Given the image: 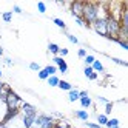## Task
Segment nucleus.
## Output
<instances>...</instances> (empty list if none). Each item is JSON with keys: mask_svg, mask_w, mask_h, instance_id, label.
<instances>
[{"mask_svg": "<svg viewBox=\"0 0 128 128\" xmlns=\"http://www.w3.org/2000/svg\"><path fill=\"white\" fill-rule=\"evenodd\" d=\"M94 60H96V57H94V56H91V54H88V56L84 59V62H85V66H91Z\"/></svg>", "mask_w": 128, "mask_h": 128, "instance_id": "22", "label": "nucleus"}, {"mask_svg": "<svg viewBox=\"0 0 128 128\" xmlns=\"http://www.w3.org/2000/svg\"><path fill=\"white\" fill-rule=\"evenodd\" d=\"M2 125H3L5 128H25V125H23V120H22V116H20V113H17L16 116L10 117V119H8V120H5Z\"/></svg>", "mask_w": 128, "mask_h": 128, "instance_id": "4", "label": "nucleus"}, {"mask_svg": "<svg viewBox=\"0 0 128 128\" xmlns=\"http://www.w3.org/2000/svg\"><path fill=\"white\" fill-rule=\"evenodd\" d=\"M91 68H93V71H94V72H105V66H104V63L100 62V60H97V59L93 62Z\"/></svg>", "mask_w": 128, "mask_h": 128, "instance_id": "9", "label": "nucleus"}, {"mask_svg": "<svg viewBox=\"0 0 128 128\" xmlns=\"http://www.w3.org/2000/svg\"><path fill=\"white\" fill-rule=\"evenodd\" d=\"M30 70H32V71H37V72H39L42 68H40V65H39L37 62H31V63H30Z\"/></svg>", "mask_w": 128, "mask_h": 128, "instance_id": "27", "label": "nucleus"}, {"mask_svg": "<svg viewBox=\"0 0 128 128\" xmlns=\"http://www.w3.org/2000/svg\"><path fill=\"white\" fill-rule=\"evenodd\" d=\"M11 12H12V14H14V12H16V14H23V10H22V8H20L19 5H14Z\"/></svg>", "mask_w": 128, "mask_h": 128, "instance_id": "34", "label": "nucleus"}, {"mask_svg": "<svg viewBox=\"0 0 128 128\" xmlns=\"http://www.w3.org/2000/svg\"><path fill=\"white\" fill-rule=\"evenodd\" d=\"M57 71H60L62 74H66V72H68V65H66V63H63L62 66H59V68H57Z\"/></svg>", "mask_w": 128, "mask_h": 128, "instance_id": "35", "label": "nucleus"}, {"mask_svg": "<svg viewBox=\"0 0 128 128\" xmlns=\"http://www.w3.org/2000/svg\"><path fill=\"white\" fill-rule=\"evenodd\" d=\"M3 62L6 63V65H8V66H12V60H11L10 57H3Z\"/></svg>", "mask_w": 128, "mask_h": 128, "instance_id": "39", "label": "nucleus"}, {"mask_svg": "<svg viewBox=\"0 0 128 128\" xmlns=\"http://www.w3.org/2000/svg\"><path fill=\"white\" fill-rule=\"evenodd\" d=\"M96 119H97V124L100 126H105L108 122V116H105V114H96Z\"/></svg>", "mask_w": 128, "mask_h": 128, "instance_id": "14", "label": "nucleus"}, {"mask_svg": "<svg viewBox=\"0 0 128 128\" xmlns=\"http://www.w3.org/2000/svg\"><path fill=\"white\" fill-rule=\"evenodd\" d=\"M46 82H48V85H50V86H57V85H59V82H60V79H59L57 76H50V77L46 79Z\"/></svg>", "mask_w": 128, "mask_h": 128, "instance_id": "17", "label": "nucleus"}, {"mask_svg": "<svg viewBox=\"0 0 128 128\" xmlns=\"http://www.w3.org/2000/svg\"><path fill=\"white\" fill-rule=\"evenodd\" d=\"M2 20L6 22V23H11V20H12V12H11V11H5V12H2Z\"/></svg>", "mask_w": 128, "mask_h": 128, "instance_id": "18", "label": "nucleus"}, {"mask_svg": "<svg viewBox=\"0 0 128 128\" xmlns=\"http://www.w3.org/2000/svg\"><path fill=\"white\" fill-rule=\"evenodd\" d=\"M6 113H8V108H6L5 102H3L2 99H0V125L3 124V120H5V117H6Z\"/></svg>", "mask_w": 128, "mask_h": 128, "instance_id": "10", "label": "nucleus"}, {"mask_svg": "<svg viewBox=\"0 0 128 128\" xmlns=\"http://www.w3.org/2000/svg\"><path fill=\"white\" fill-rule=\"evenodd\" d=\"M3 54H5V50H3V46H0V59L3 57Z\"/></svg>", "mask_w": 128, "mask_h": 128, "instance_id": "40", "label": "nucleus"}, {"mask_svg": "<svg viewBox=\"0 0 128 128\" xmlns=\"http://www.w3.org/2000/svg\"><path fill=\"white\" fill-rule=\"evenodd\" d=\"M117 45H119V46H120L122 50H125V51H128V42L126 40H122V39H116L114 40Z\"/></svg>", "mask_w": 128, "mask_h": 128, "instance_id": "20", "label": "nucleus"}, {"mask_svg": "<svg viewBox=\"0 0 128 128\" xmlns=\"http://www.w3.org/2000/svg\"><path fill=\"white\" fill-rule=\"evenodd\" d=\"M52 62H54V66L57 65V68H59V66H62L63 63H66L65 60H63L62 57H59V56H54V57H52Z\"/></svg>", "mask_w": 128, "mask_h": 128, "instance_id": "21", "label": "nucleus"}, {"mask_svg": "<svg viewBox=\"0 0 128 128\" xmlns=\"http://www.w3.org/2000/svg\"><path fill=\"white\" fill-rule=\"evenodd\" d=\"M68 100L70 102H77L79 100V90H70L68 91Z\"/></svg>", "mask_w": 128, "mask_h": 128, "instance_id": "12", "label": "nucleus"}, {"mask_svg": "<svg viewBox=\"0 0 128 128\" xmlns=\"http://www.w3.org/2000/svg\"><path fill=\"white\" fill-rule=\"evenodd\" d=\"M119 32H120V22L108 17L106 19V37L111 40H116L119 37Z\"/></svg>", "mask_w": 128, "mask_h": 128, "instance_id": "3", "label": "nucleus"}, {"mask_svg": "<svg viewBox=\"0 0 128 128\" xmlns=\"http://www.w3.org/2000/svg\"><path fill=\"white\" fill-rule=\"evenodd\" d=\"M74 20H76V23H77L79 26H86V28H90V26L85 23V20L82 19V17H74Z\"/></svg>", "mask_w": 128, "mask_h": 128, "instance_id": "30", "label": "nucleus"}, {"mask_svg": "<svg viewBox=\"0 0 128 128\" xmlns=\"http://www.w3.org/2000/svg\"><path fill=\"white\" fill-rule=\"evenodd\" d=\"M68 52H70V50H68V48H60V50H59V54H57V56L63 59L65 56H68Z\"/></svg>", "mask_w": 128, "mask_h": 128, "instance_id": "29", "label": "nucleus"}, {"mask_svg": "<svg viewBox=\"0 0 128 128\" xmlns=\"http://www.w3.org/2000/svg\"><path fill=\"white\" fill-rule=\"evenodd\" d=\"M82 19L85 20L88 26H91L97 20V3H84V12Z\"/></svg>", "mask_w": 128, "mask_h": 128, "instance_id": "2", "label": "nucleus"}, {"mask_svg": "<svg viewBox=\"0 0 128 128\" xmlns=\"http://www.w3.org/2000/svg\"><path fill=\"white\" fill-rule=\"evenodd\" d=\"M59 50H60V46L57 43H48V52H51V54H54V56H57L59 54Z\"/></svg>", "mask_w": 128, "mask_h": 128, "instance_id": "13", "label": "nucleus"}, {"mask_svg": "<svg viewBox=\"0 0 128 128\" xmlns=\"http://www.w3.org/2000/svg\"><path fill=\"white\" fill-rule=\"evenodd\" d=\"M74 116L79 119V120H84V122H88V119H90V114H88L86 110H76Z\"/></svg>", "mask_w": 128, "mask_h": 128, "instance_id": "7", "label": "nucleus"}, {"mask_svg": "<svg viewBox=\"0 0 128 128\" xmlns=\"http://www.w3.org/2000/svg\"><path fill=\"white\" fill-rule=\"evenodd\" d=\"M79 102H80V105H82V108H84V110H86V108H91V106L94 105L93 99H91L90 96H86V97H80V99H79Z\"/></svg>", "mask_w": 128, "mask_h": 128, "instance_id": "8", "label": "nucleus"}, {"mask_svg": "<svg viewBox=\"0 0 128 128\" xmlns=\"http://www.w3.org/2000/svg\"><path fill=\"white\" fill-rule=\"evenodd\" d=\"M43 70L48 72V76H56V72H57V66H54V65H46Z\"/></svg>", "mask_w": 128, "mask_h": 128, "instance_id": "19", "label": "nucleus"}, {"mask_svg": "<svg viewBox=\"0 0 128 128\" xmlns=\"http://www.w3.org/2000/svg\"><path fill=\"white\" fill-rule=\"evenodd\" d=\"M0 128H5V126H3V125H0Z\"/></svg>", "mask_w": 128, "mask_h": 128, "instance_id": "42", "label": "nucleus"}, {"mask_svg": "<svg viewBox=\"0 0 128 128\" xmlns=\"http://www.w3.org/2000/svg\"><path fill=\"white\" fill-rule=\"evenodd\" d=\"M110 59H111L114 63H117V65H122V66H126L128 65V63L125 60H122V59H117V57H110Z\"/></svg>", "mask_w": 128, "mask_h": 128, "instance_id": "26", "label": "nucleus"}, {"mask_svg": "<svg viewBox=\"0 0 128 128\" xmlns=\"http://www.w3.org/2000/svg\"><path fill=\"white\" fill-rule=\"evenodd\" d=\"M52 22H54V25H57L60 30H63V31L66 30V23L63 22L62 19H59V17H52Z\"/></svg>", "mask_w": 128, "mask_h": 128, "instance_id": "16", "label": "nucleus"}, {"mask_svg": "<svg viewBox=\"0 0 128 128\" xmlns=\"http://www.w3.org/2000/svg\"><path fill=\"white\" fill-rule=\"evenodd\" d=\"M48 77H50V76H48V72H46V71H45V70L42 68V70L39 71V79H40V80H46Z\"/></svg>", "mask_w": 128, "mask_h": 128, "instance_id": "28", "label": "nucleus"}, {"mask_svg": "<svg viewBox=\"0 0 128 128\" xmlns=\"http://www.w3.org/2000/svg\"><path fill=\"white\" fill-rule=\"evenodd\" d=\"M106 128H120V120L117 117H113V119H108V122L105 125Z\"/></svg>", "mask_w": 128, "mask_h": 128, "instance_id": "11", "label": "nucleus"}, {"mask_svg": "<svg viewBox=\"0 0 128 128\" xmlns=\"http://www.w3.org/2000/svg\"><path fill=\"white\" fill-rule=\"evenodd\" d=\"M86 96H90L86 90H82V91H79V99H80V97H86Z\"/></svg>", "mask_w": 128, "mask_h": 128, "instance_id": "38", "label": "nucleus"}, {"mask_svg": "<svg viewBox=\"0 0 128 128\" xmlns=\"http://www.w3.org/2000/svg\"><path fill=\"white\" fill-rule=\"evenodd\" d=\"M57 86H59L60 90H63V91H70V90H72V85L70 84V82H66V80H60Z\"/></svg>", "mask_w": 128, "mask_h": 128, "instance_id": "15", "label": "nucleus"}, {"mask_svg": "<svg viewBox=\"0 0 128 128\" xmlns=\"http://www.w3.org/2000/svg\"><path fill=\"white\" fill-rule=\"evenodd\" d=\"M85 125L88 128H104V126H100L99 124H93V122H85Z\"/></svg>", "mask_w": 128, "mask_h": 128, "instance_id": "37", "label": "nucleus"}, {"mask_svg": "<svg viewBox=\"0 0 128 128\" xmlns=\"http://www.w3.org/2000/svg\"><path fill=\"white\" fill-rule=\"evenodd\" d=\"M5 105H6V108H8V111H11V113H19L20 108H22V105H23V100L11 90L10 93L6 94V97H5Z\"/></svg>", "mask_w": 128, "mask_h": 128, "instance_id": "1", "label": "nucleus"}, {"mask_svg": "<svg viewBox=\"0 0 128 128\" xmlns=\"http://www.w3.org/2000/svg\"><path fill=\"white\" fill-rule=\"evenodd\" d=\"M91 26L94 28V31H96L99 36H104V37H106V20H105V19H97Z\"/></svg>", "mask_w": 128, "mask_h": 128, "instance_id": "5", "label": "nucleus"}, {"mask_svg": "<svg viewBox=\"0 0 128 128\" xmlns=\"http://www.w3.org/2000/svg\"><path fill=\"white\" fill-rule=\"evenodd\" d=\"M54 128H71V126H70L68 122H56Z\"/></svg>", "mask_w": 128, "mask_h": 128, "instance_id": "31", "label": "nucleus"}, {"mask_svg": "<svg viewBox=\"0 0 128 128\" xmlns=\"http://www.w3.org/2000/svg\"><path fill=\"white\" fill-rule=\"evenodd\" d=\"M84 74H85V77L88 79L91 74H93V68H91V66H85V68H84Z\"/></svg>", "mask_w": 128, "mask_h": 128, "instance_id": "33", "label": "nucleus"}, {"mask_svg": "<svg viewBox=\"0 0 128 128\" xmlns=\"http://www.w3.org/2000/svg\"><path fill=\"white\" fill-rule=\"evenodd\" d=\"M96 99H97V102H99V104H102V105H105V104H108V102H110L108 99H105V97H102V96H97Z\"/></svg>", "mask_w": 128, "mask_h": 128, "instance_id": "36", "label": "nucleus"}, {"mask_svg": "<svg viewBox=\"0 0 128 128\" xmlns=\"http://www.w3.org/2000/svg\"><path fill=\"white\" fill-rule=\"evenodd\" d=\"M77 56H79L80 59H85V57L88 56V52H86V50H85V48H80V50L77 51Z\"/></svg>", "mask_w": 128, "mask_h": 128, "instance_id": "32", "label": "nucleus"}, {"mask_svg": "<svg viewBox=\"0 0 128 128\" xmlns=\"http://www.w3.org/2000/svg\"><path fill=\"white\" fill-rule=\"evenodd\" d=\"M65 34H66V39H68L71 43H74V45H77V43H79V39L76 37V36H72V34H70V32H66V31H65Z\"/></svg>", "mask_w": 128, "mask_h": 128, "instance_id": "24", "label": "nucleus"}, {"mask_svg": "<svg viewBox=\"0 0 128 128\" xmlns=\"http://www.w3.org/2000/svg\"><path fill=\"white\" fill-rule=\"evenodd\" d=\"M37 10H39L40 14H45L46 12V5H45L43 2H37Z\"/></svg>", "mask_w": 128, "mask_h": 128, "instance_id": "25", "label": "nucleus"}, {"mask_svg": "<svg viewBox=\"0 0 128 128\" xmlns=\"http://www.w3.org/2000/svg\"><path fill=\"white\" fill-rule=\"evenodd\" d=\"M2 76H3V72H2V70H0V79H2Z\"/></svg>", "mask_w": 128, "mask_h": 128, "instance_id": "41", "label": "nucleus"}, {"mask_svg": "<svg viewBox=\"0 0 128 128\" xmlns=\"http://www.w3.org/2000/svg\"><path fill=\"white\" fill-rule=\"evenodd\" d=\"M82 12H84V3L72 2L71 3V16L72 17H82Z\"/></svg>", "mask_w": 128, "mask_h": 128, "instance_id": "6", "label": "nucleus"}, {"mask_svg": "<svg viewBox=\"0 0 128 128\" xmlns=\"http://www.w3.org/2000/svg\"><path fill=\"white\" fill-rule=\"evenodd\" d=\"M113 106H114V104L113 102H108V104H105V116H108V114H111V111H113Z\"/></svg>", "mask_w": 128, "mask_h": 128, "instance_id": "23", "label": "nucleus"}]
</instances>
